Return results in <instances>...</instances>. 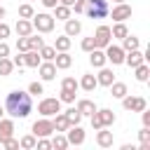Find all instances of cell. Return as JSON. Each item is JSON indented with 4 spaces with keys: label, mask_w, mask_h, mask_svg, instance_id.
I'll use <instances>...</instances> for the list:
<instances>
[{
    "label": "cell",
    "mask_w": 150,
    "mask_h": 150,
    "mask_svg": "<svg viewBox=\"0 0 150 150\" xmlns=\"http://www.w3.org/2000/svg\"><path fill=\"white\" fill-rule=\"evenodd\" d=\"M138 138H141V145H148L150 143V127H143L138 131Z\"/></svg>",
    "instance_id": "40"
},
{
    "label": "cell",
    "mask_w": 150,
    "mask_h": 150,
    "mask_svg": "<svg viewBox=\"0 0 150 150\" xmlns=\"http://www.w3.org/2000/svg\"><path fill=\"white\" fill-rule=\"evenodd\" d=\"M35 143H38V138H35L33 134H28V136H23V138L19 141V148H23V150H33Z\"/></svg>",
    "instance_id": "35"
},
{
    "label": "cell",
    "mask_w": 150,
    "mask_h": 150,
    "mask_svg": "<svg viewBox=\"0 0 150 150\" xmlns=\"http://www.w3.org/2000/svg\"><path fill=\"white\" fill-rule=\"evenodd\" d=\"M77 87H80V84H77V80H75V77H63V80H61V89L77 91Z\"/></svg>",
    "instance_id": "36"
},
{
    "label": "cell",
    "mask_w": 150,
    "mask_h": 150,
    "mask_svg": "<svg viewBox=\"0 0 150 150\" xmlns=\"http://www.w3.org/2000/svg\"><path fill=\"white\" fill-rule=\"evenodd\" d=\"M12 63H14L16 68H21V66H23V52H19V54H16L14 59H12Z\"/></svg>",
    "instance_id": "48"
},
{
    "label": "cell",
    "mask_w": 150,
    "mask_h": 150,
    "mask_svg": "<svg viewBox=\"0 0 150 150\" xmlns=\"http://www.w3.org/2000/svg\"><path fill=\"white\" fill-rule=\"evenodd\" d=\"M82 30V21L80 19H66V35L73 38V35H80Z\"/></svg>",
    "instance_id": "19"
},
{
    "label": "cell",
    "mask_w": 150,
    "mask_h": 150,
    "mask_svg": "<svg viewBox=\"0 0 150 150\" xmlns=\"http://www.w3.org/2000/svg\"><path fill=\"white\" fill-rule=\"evenodd\" d=\"M2 115H5V105H0V120H2Z\"/></svg>",
    "instance_id": "53"
},
{
    "label": "cell",
    "mask_w": 150,
    "mask_h": 150,
    "mask_svg": "<svg viewBox=\"0 0 150 150\" xmlns=\"http://www.w3.org/2000/svg\"><path fill=\"white\" fill-rule=\"evenodd\" d=\"M42 5H45L47 9H54V7L59 5V0H42Z\"/></svg>",
    "instance_id": "51"
},
{
    "label": "cell",
    "mask_w": 150,
    "mask_h": 150,
    "mask_svg": "<svg viewBox=\"0 0 150 150\" xmlns=\"http://www.w3.org/2000/svg\"><path fill=\"white\" fill-rule=\"evenodd\" d=\"M96 112H98V117H101V124H103V127H110V124H115V112H112V110L103 108V110H96Z\"/></svg>",
    "instance_id": "29"
},
{
    "label": "cell",
    "mask_w": 150,
    "mask_h": 150,
    "mask_svg": "<svg viewBox=\"0 0 150 150\" xmlns=\"http://www.w3.org/2000/svg\"><path fill=\"white\" fill-rule=\"evenodd\" d=\"M103 52H105V61H110L112 66H122V63H124V49H122V47H117V45L110 42Z\"/></svg>",
    "instance_id": "7"
},
{
    "label": "cell",
    "mask_w": 150,
    "mask_h": 150,
    "mask_svg": "<svg viewBox=\"0 0 150 150\" xmlns=\"http://www.w3.org/2000/svg\"><path fill=\"white\" fill-rule=\"evenodd\" d=\"M138 47H141V40H138L136 35L122 38V49H124V52H131V49H138Z\"/></svg>",
    "instance_id": "26"
},
{
    "label": "cell",
    "mask_w": 150,
    "mask_h": 150,
    "mask_svg": "<svg viewBox=\"0 0 150 150\" xmlns=\"http://www.w3.org/2000/svg\"><path fill=\"white\" fill-rule=\"evenodd\" d=\"M110 94H112V98H124L129 94V89H127L124 82H112L110 84Z\"/></svg>",
    "instance_id": "23"
},
{
    "label": "cell",
    "mask_w": 150,
    "mask_h": 150,
    "mask_svg": "<svg viewBox=\"0 0 150 150\" xmlns=\"http://www.w3.org/2000/svg\"><path fill=\"white\" fill-rule=\"evenodd\" d=\"M108 14H112L115 21H127V19L131 16V7H129L127 2H117V5L112 7V12H108Z\"/></svg>",
    "instance_id": "10"
},
{
    "label": "cell",
    "mask_w": 150,
    "mask_h": 150,
    "mask_svg": "<svg viewBox=\"0 0 150 150\" xmlns=\"http://www.w3.org/2000/svg\"><path fill=\"white\" fill-rule=\"evenodd\" d=\"M117 2H124V0H115V5H117Z\"/></svg>",
    "instance_id": "55"
},
{
    "label": "cell",
    "mask_w": 150,
    "mask_h": 150,
    "mask_svg": "<svg viewBox=\"0 0 150 150\" xmlns=\"http://www.w3.org/2000/svg\"><path fill=\"white\" fill-rule=\"evenodd\" d=\"M2 145H5V148H7V150H16V148H19V141H16V138H14V136H12V138H7V141H5V143H2Z\"/></svg>",
    "instance_id": "45"
},
{
    "label": "cell",
    "mask_w": 150,
    "mask_h": 150,
    "mask_svg": "<svg viewBox=\"0 0 150 150\" xmlns=\"http://www.w3.org/2000/svg\"><path fill=\"white\" fill-rule=\"evenodd\" d=\"M33 14H35V12H33V5H30V2H26V5L19 7V16H21V19H30Z\"/></svg>",
    "instance_id": "37"
},
{
    "label": "cell",
    "mask_w": 150,
    "mask_h": 150,
    "mask_svg": "<svg viewBox=\"0 0 150 150\" xmlns=\"http://www.w3.org/2000/svg\"><path fill=\"white\" fill-rule=\"evenodd\" d=\"M66 138H68V145H82L84 143V129L80 124H73L66 129Z\"/></svg>",
    "instance_id": "9"
},
{
    "label": "cell",
    "mask_w": 150,
    "mask_h": 150,
    "mask_svg": "<svg viewBox=\"0 0 150 150\" xmlns=\"http://www.w3.org/2000/svg\"><path fill=\"white\" fill-rule=\"evenodd\" d=\"M54 49H56V52H68V49H70V38H68L66 33L59 35V38L54 40Z\"/></svg>",
    "instance_id": "27"
},
{
    "label": "cell",
    "mask_w": 150,
    "mask_h": 150,
    "mask_svg": "<svg viewBox=\"0 0 150 150\" xmlns=\"http://www.w3.org/2000/svg\"><path fill=\"white\" fill-rule=\"evenodd\" d=\"M110 35H112V38H117V40H122V38H127V35H129V28L124 26V21H117V23L110 28Z\"/></svg>",
    "instance_id": "25"
},
{
    "label": "cell",
    "mask_w": 150,
    "mask_h": 150,
    "mask_svg": "<svg viewBox=\"0 0 150 150\" xmlns=\"http://www.w3.org/2000/svg\"><path fill=\"white\" fill-rule=\"evenodd\" d=\"M38 112L42 117H54L56 112H61V101L59 98H42L38 103Z\"/></svg>",
    "instance_id": "4"
},
{
    "label": "cell",
    "mask_w": 150,
    "mask_h": 150,
    "mask_svg": "<svg viewBox=\"0 0 150 150\" xmlns=\"http://www.w3.org/2000/svg\"><path fill=\"white\" fill-rule=\"evenodd\" d=\"M75 108L80 110V115H82V117H84V115H91V112L96 110V105H94V101H89V98H80Z\"/></svg>",
    "instance_id": "22"
},
{
    "label": "cell",
    "mask_w": 150,
    "mask_h": 150,
    "mask_svg": "<svg viewBox=\"0 0 150 150\" xmlns=\"http://www.w3.org/2000/svg\"><path fill=\"white\" fill-rule=\"evenodd\" d=\"M42 45H45V40H42L40 35H33V33L28 35V47H30V49H40Z\"/></svg>",
    "instance_id": "38"
},
{
    "label": "cell",
    "mask_w": 150,
    "mask_h": 150,
    "mask_svg": "<svg viewBox=\"0 0 150 150\" xmlns=\"http://www.w3.org/2000/svg\"><path fill=\"white\" fill-rule=\"evenodd\" d=\"M63 115H66V120H68V124H70V127H73V124H80V122H82V115H80V110H77L75 105H73V108H68V110H66Z\"/></svg>",
    "instance_id": "28"
},
{
    "label": "cell",
    "mask_w": 150,
    "mask_h": 150,
    "mask_svg": "<svg viewBox=\"0 0 150 150\" xmlns=\"http://www.w3.org/2000/svg\"><path fill=\"white\" fill-rule=\"evenodd\" d=\"M42 91H45V89H42V82H30V84H28V94H35V96H38V94H42Z\"/></svg>",
    "instance_id": "43"
},
{
    "label": "cell",
    "mask_w": 150,
    "mask_h": 150,
    "mask_svg": "<svg viewBox=\"0 0 150 150\" xmlns=\"http://www.w3.org/2000/svg\"><path fill=\"white\" fill-rule=\"evenodd\" d=\"M5 38H9V26L0 21V40H5Z\"/></svg>",
    "instance_id": "46"
},
{
    "label": "cell",
    "mask_w": 150,
    "mask_h": 150,
    "mask_svg": "<svg viewBox=\"0 0 150 150\" xmlns=\"http://www.w3.org/2000/svg\"><path fill=\"white\" fill-rule=\"evenodd\" d=\"M70 9H75V12H84V0H75Z\"/></svg>",
    "instance_id": "50"
},
{
    "label": "cell",
    "mask_w": 150,
    "mask_h": 150,
    "mask_svg": "<svg viewBox=\"0 0 150 150\" xmlns=\"http://www.w3.org/2000/svg\"><path fill=\"white\" fill-rule=\"evenodd\" d=\"M89 63H91L94 68L105 66V52H103V49H98V47H94V49L89 52Z\"/></svg>",
    "instance_id": "16"
},
{
    "label": "cell",
    "mask_w": 150,
    "mask_h": 150,
    "mask_svg": "<svg viewBox=\"0 0 150 150\" xmlns=\"http://www.w3.org/2000/svg\"><path fill=\"white\" fill-rule=\"evenodd\" d=\"M59 101H61V103H75V91H70V89H61Z\"/></svg>",
    "instance_id": "39"
},
{
    "label": "cell",
    "mask_w": 150,
    "mask_h": 150,
    "mask_svg": "<svg viewBox=\"0 0 150 150\" xmlns=\"http://www.w3.org/2000/svg\"><path fill=\"white\" fill-rule=\"evenodd\" d=\"M84 91H94L96 87H98V82H96V75H91V73H87V75H82V80L77 82Z\"/></svg>",
    "instance_id": "21"
},
{
    "label": "cell",
    "mask_w": 150,
    "mask_h": 150,
    "mask_svg": "<svg viewBox=\"0 0 150 150\" xmlns=\"http://www.w3.org/2000/svg\"><path fill=\"white\" fill-rule=\"evenodd\" d=\"M2 56H9V45L5 42V40H0V59Z\"/></svg>",
    "instance_id": "47"
},
{
    "label": "cell",
    "mask_w": 150,
    "mask_h": 150,
    "mask_svg": "<svg viewBox=\"0 0 150 150\" xmlns=\"http://www.w3.org/2000/svg\"><path fill=\"white\" fill-rule=\"evenodd\" d=\"M5 112H9L14 120H23L33 112V98L28 91H21V89H14L7 94L5 98Z\"/></svg>",
    "instance_id": "1"
},
{
    "label": "cell",
    "mask_w": 150,
    "mask_h": 150,
    "mask_svg": "<svg viewBox=\"0 0 150 150\" xmlns=\"http://www.w3.org/2000/svg\"><path fill=\"white\" fill-rule=\"evenodd\" d=\"M14 30H16V35H30L33 33V23H30V19H19L16 21V26H14Z\"/></svg>",
    "instance_id": "20"
},
{
    "label": "cell",
    "mask_w": 150,
    "mask_h": 150,
    "mask_svg": "<svg viewBox=\"0 0 150 150\" xmlns=\"http://www.w3.org/2000/svg\"><path fill=\"white\" fill-rule=\"evenodd\" d=\"M134 70H136V80H138V82H148V75H150V68H148V63H145V61H143L141 66H136Z\"/></svg>",
    "instance_id": "31"
},
{
    "label": "cell",
    "mask_w": 150,
    "mask_h": 150,
    "mask_svg": "<svg viewBox=\"0 0 150 150\" xmlns=\"http://www.w3.org/2000/svg\"><path fill=\"white\" fill-rule=\"evenodd\" d=\"M96 82H98V84H103V87H110V84L115 82V73H112L110 68L101 66V68H98V75H96Z\"/></svg>",
    "instance_id": "14"
},
{
    "label": "cell",
    "mask_w": 150,
    "mask_h": 150,
    "mask_svg": "<svg viewBox=\"0 0 150 150\" xmlns=\"http://www.w3.org/2000/svg\"><path fill=\"white\" fill-rule=\"evenodd\" d=\"M38 54H40V59H42V61H54V56H56V49H54V47H47V45H42V47L38 49Z\"/></svg>",
    "instance_id": "30"
},
{
    "label": "cell",
    "mask_w": 150,
    "mask_h": 150,
    "mask_svg": "<svg viewBox=\"0 0 150 150\" xmlns=\"http://www.w3.org/2000/svg\"><path fill=\"white\" fill-rule=\"evenodd\" d=\"M110 12L108 0H84V14L89 19H105Z\"/></svg>",
    "instance_id": "2"
},
{
    "label": "cell",
    "mask_w": 150,
    "mask_h": 150,
    "mask_svg": "<svg viewBox=\"0 0 150 150\" xmlns=\"http://www.w3.org/2000/svg\"><path fill=\"white\" fill-rule=\"evenodd\" d=\"M54 19H61V21L70 19V7H66V5H56V7H54Z\"/></svg>",
    "instance_id": "34"
},
{
    "label": "cell",
    "mask_w": 150,
    "mask_h": 150,
    "mask_svg": "<svg viewBox=\"0 0 150 150\" xmlns=\"http://www.w3.org/2000/svg\"><path fill=\"white\" fill-rule=\"evenodd\" d=\"M38 70H40V77L45 80V82H49V80H54L56 77V66H54V61H40V66H38Z\"/></svg>",
    "instance_id": "12"
},
{
    "label": "cell",
    "mask_w": 150,
    "mask_h": 150,
    "mask_svg": "<svg viewBox=\"0 0 150 150\" xmlns=\"http://www.w3.org/2000/svg\"><path fill=\"white\" fill-rule=\"evenodd\" d=\"M122 101V105H124V110H129V112H141V110H145L148 108V101L143 98V96H124V98H120Z\"/></svg>",
    "instance_id": "5"
},
{
    "label": "cell",
    "mask_w": 150,
    "mask_h": 150,
    "mask_svg": "<svg viewBox=\"0 0 150 150\" xmlns=\"http://www.w3.org/2000/svg\"><path fill=\"white\" fill-rule=\"evenodd\" d=\"M141 117H143V127H150V112H148V108L141 110Z\"/></svg>",
    "instance_id": "49"
},
{
    "label": "cell",
    "mask_w": 150,
    "mask_h": 150,
    "mask_svg": "<svg viewBox=\"0 0 150 150\" xmlns=\"http://www.w3.org/2000/svg\"><path fill=\"white\" fill-rule=\"evenodd\" d=\"M98 134H96V143L101 145V148H110L112 145V131H105V127H101V129H96Z\"/></svg>",
    "instance_id": "18"
},
{
    "label": "cell",
    "mask_w": 150,
    "mask_h": 150,
    "mask_svg": "<svg viewBox=\"0 0 150 150\" xmlns=\"http://www.w3.org/2000/svg\"><path fill=\"white\" fill-rule=\"evenodd\" d=\"M91 38H94V45H96L98 49H105V47L110 45V40H112V35H110V26H98L96 33H94Z\"/></svg>",
    "instance_id": "6"
},
{
    "label": "cell",
    "mask_w": 150,
    "mask_h": 150,
    "mask_svg": "<svg viewBox=\"0 0 150 150\" xmlns=\"http://www.w3.org/2000/svg\"><path fill=\"white\" fill-rule=\"evenodd\" d=\"M54 66H56V70H66V68L73 66V56H70L68 52H56V56H54Z\"/></svg>",
    "instance_id": "13"
},
{
    "label": "cell",
    "mask_w": 150,
    "mask_h": 150,
    "mask_svg": "<svg viewBox=\"0 0 150 150\" xmlns=\"http://www.w3.org/2000/svg\"><path fill=\"white\" fill-rule=\"evenodd\" d=\"M75 0H59V5H66V7H73Z\"/></svg>",
    "instance_id": "52"
},
{
    "label": "cell",
    "mask_w": 150,
    "mask_h": 150,
    "mask_svg": "<svg viewBox=\"0 0 150 150\" xmlns=\"http://www.w3.org/2000/svg\"><path fill=\"white\" fill-rule=\"evenodd\" d=\"M16 49L19 52H28L30 47H28V35L23 38V35H19V40H16Z\"/></svg>",
    "instance_id": "41"
},
{
    "label": "cell",
    "mask_w": 150,
    "mask_h": 150,
    "mask_svg": "<svg viewBox=\"0 0 150 150\" xmlns=\"http://www.w3.org/2000/svg\"><path fill=\"white\" fill-rule=\"evenodd\" d=\"M40 54H38V49H28V52H23V66H28V68H38L40 66Z\"/></svg>",
    "instance_id": "17"
},
{
    "label": "cell",
    "mask_w": 150,
    "mask_h": 150,
    "mask_svg": "<svg viewBox=\"0 0 150 150\" xmlns=\"http://www.w3.org/2000/svg\"><path fill=\"white\" fill-rule=\"evenodd\" d=\"M52 124H54V131H61V134H63V131L70 127L63 112H56V115H54V120H52Z\"/></svg>",
    "instance_id": "24"
},
{
    "label": "cell",
    "mask_w": 150,
    "mask_h": 150,
    "mask_svg": "<svg viewBox=\"0 0 150 150\" xmlns=\"http://www.w3.org/2000/svg\"><path fill=\"white\" fill-rule=\"evenodd\" d=\"M35 148H38V150H49V148H52V141H49L47 136H42V138H38Z\"/></svg>",
    "instance_id": "42"
},
{
    "label": "cell",
    "mask_w": 150,
    "mask_h": 150,
    "mask_svg": "<svg viewBox=\"0 0 150 150\" xmlns=\"http://www.w3.org/2000/svg\"><path fill=\"white\" fill-rule=\"evenodd\" d=\"M14 136V122L12 120H0V145L7 141V138H12Z\"/></svg>",
    "instance_id": "15"
},
{
    "label": "cell",
    "mask_w": 150,
    "mask_h": 150,
    "mask_svg": "<svg viewBox=\"0 0 150 150\" xmlns=\"http://www.w3.org/2000/svg\"><path fill=\"white\" fill-rule=\"evenodd\" d=\"M33 136L35 138H42V136H52L54 134V124H52V120H47V117H42V120H38L35 124H33Z\"/></svg>",
    "instance_id": "8"
},
{
    "label": "cell",
    "mask_w": 150,
    "mask_h": 150,
    "mask_svg": "<svg viewBox=\"0 0 150 150\" xmlns=\"http://www.w3.org/2000/svg\"><path fill=\"white\" fill-rule=\"evenodd\" d=\"M2 16H5V7H0V19H2Z\"/></svg>",
    "instance_id": "54"
},
{
    "label": "cell",
    "mask_w": 150,
    "mask_h": 150,
    "mask_svg": "<svg viewBox=\"0 0 150 150\" xmlns=\"http://www.w3.org/2000/svg\"><path fill=\"white\" fill-rule=\"evenodd\" d=\"M12 70H14V63H12V59L2 56V59H0V75H2V77H7V75H12Z\"/></svg>",
    "instance_id": "33"
},
{
    "label": "cell",
    "mask_w": 150,
    "mask_h": 150,
    "mask_svg": "<svg viewBox=\"0 0 150 150\" xmlns=\"http://www.w3.org/2000/svg\"><path fill=\"white\" fill-rule=\"evenodd\" d=\"M94 47H96V45H94V38H84V40H82V49H84V52H91Z\"/></svg>",
    "instance_id": "44"
},
{
    "label": "cell",
    "mask_w": 150,
    "mask_h": 150,
    "mask_svg": "<svg viewBox=\"0 0 150 150\" xmlns=\"http://www.w3.org/2000/svg\"><path fill=\"white\" fill-rule=\"evenodd\" d=\"M30 23H33V30H38V33H52L54 30V16L47 14V12L33 14L30 16Z\"/></svg>",
    "instance_id": "3"
},
{
    "label": "cell",
    "mask_w": 150,
    "mask_h": 150,
    "mask_svg": "<svg viewBox=\"0 0 150 150\" xmlns=\"http://www.w3.org/2000/svg\"><path fill=\"white\" fill-rule=\"evenodd\" d=\"M52 148H56V150H66V148H68V138H66L61 131H56V136L52 138Z\"/></svg>",
    "instance_id": "32"
},
{
    "label": "cell",
    "mask_w": 150,
    "mask_h": 150,
    "mask_svg": "<svg viewBox=\"0 0 150 150\" xmlns=\"http://www.w3.org/2000/svg\"><path fill=\"white\" fill-rule=\"evenodd\" d=\"M145 61V54L141 52V49H131V52H124V63L129 66V68H136V66H141Z\"/></svg>",
    "instance_id": "11"
}]
</instances>
